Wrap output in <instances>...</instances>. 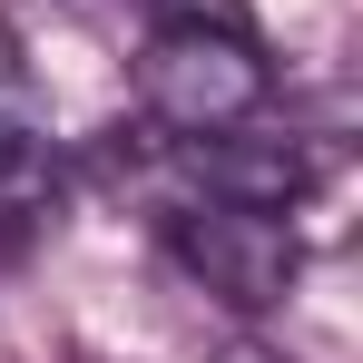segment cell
I'll list each match as a JSON object with an SVG mask.
<instances>
[{
    "label": "cell",
    "mask_w": 363,
    "mask_h": 363,
    "mask_svg": "<svg viewBox=\"0 0 363 363\" xmlns=\"http://www.w3.org/2000/svg\"><path fill=\"white\" fill-rule=\"evenodd\" d=\"M30 157H40V89H30L20 40L0 30V177H20Z\"/></svg>",
    "instance_id": "cell-4"
},
{
    "label": "cell",
    "mask_w": 363,
    "mask_h": 363,
    "mask_svg": "<svg viewBox=\"0 0 363 363\" xmlns=\"http://www.w3.org/2000/svg\"><path fill=\"white\" fill-rule=\"evenodd\" d=\"M167 245L177 265L226 304V314H275L304 275V236H295V206H226V196H196L167 216Z\"/></svg>",
    "instance_id": "cell-2"
},
{
    "label": "cell",
    "mask_w": 363,
    "mask_h": 363,
    "mask_svg": "<svg viewBox=\"0 0 363 363\" xmlns=\"http://www.w3.org/2000/svg\"><path fill=\"white\" fill-rule=\"evenodd\" d=\"M177 157H186V177L206 196H226V206H295L314 186V147H295V138L216 128V138H177Z\"/></svg>",
    "instance_id": "cell-3"
},
{
    "label": "cell",
    "mask_w": 363,
    "mask_h": 363,
    "mask_svg": "<svg viewBox=\"0 0 363 363\" xmlns=\"http://www.w3.org/2000/svg\"><path fill=\"white\" fill-rule=\"evenodd\" d=\"M265 89H275V69H265L255 20H186V10H157L147 60H138V108L167 128V138L245 128L265 108Z\"/></svg>",
    "instance_id": "cell-1"
},
{
    "label": "cell",
    "mask_w": 363,
    "mask_h": 363,
    "mask_svg": "<svg viewBox=\"0 0 363 363\" xmlns=\"http://www.w3.org/2000/svg\"><path fill=\"white\" fill-rule=\"evenodd\" d=\"M226 363H285V354H265V344H236V354H226Z\"/></svg>",
    "instance_id": "cell-5"
}]
</instances>
